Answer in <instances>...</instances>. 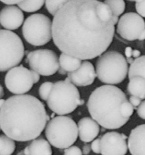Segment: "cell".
I'll list each match as a JSON object with an SVG mask.
<instances>
[{"mask_svg": "<svg viewBox=\"0 0 145 155\" xmlns=\"http://www.w3.org/2000/svg\"><path fill=\"white\" fill-rule=\"evenodd\" d=\"M91 150H92L91 149V145L86 144V145H83L82 151V154H84V155H89V154H90Z\"/></svg>", "mask_w": 145, "mask_h": 155, "instance_id": "34", "label": "cell"}, {"mask_svg": "<svg viewBox=\"0 0 145 155\" xmlns=\"http://www.w3.org/2000/svg\"><path fill=\"white\" fill-rule=\"evenodd\" d=\"M45 2V0H24L18 5V7L23 12L33 13L40 10Z\"/></svg>", "mask_w": 145, "mask_h": 155, "instance_id": "21", "label": "cell"}, {"mask_svg": "<svg viewBox=\"0 0 145 155\" xmlns=\"http://www.w3.org/2000/svg\"><path fill=\"white\" fill-rule=\"evenodd\" d=\"M127 145L131 155H145V124L137 126L131 130Z\"/></svg>", "mask_w": 145, "mask_h": 155, "instance_id": "15", "label": "cell"}, {"mask_svg": "<svg viewBox=\"0 0 145 155\" xmlns=\"http://www.w3.org/2000/svg\"><path fill=\"white\" fill-rule=\"evenodd\" d=\"M53 86H54V83L52 82H45L39 86V94L41 99H42L43 101L48 100L53 89Z\"/></svg>", "mask_w": 145, "mask_h": 155, "instance_id": "25", "label": "cell"}, {"mask_svg": "<svg viewBox=\"0 0 145 155\" xmlns=\"http://www.w3.org/2000/svg\"><path fill=\"white\" fill-rule=\"evenodd\" d=\"M27 61L32 71L45 77L54 75L60 68L57 54L50 49H38L29 52Z\"/></svg>", "mask_w": 145, "mask_h": 155, "instance_id": "9", "label": "cell"}, {"mask_svg": "<svg viewBox=\"0 0 145 155\" xmlns=\"http://www.w3.org/2000/svg\"><path fill=\"white\" fill-rule=\"evenodd\" d=\"M132 48H131V47H126L125 48V57H126V61H127V63L128 64H131V63L133 62V61L134 60V59L132 58V57H131V53H132Z\"/></svg>", "mask_w": 145, "mask_h": 155, "instance_id": "31", "label": "cell"}, {"mask_svg": "<svg viewBox=\"0 0 145 155\" xmlns=\"http://www.w3.org/2000/svg\"><path fill=\"white\" fill-rule=\"evenodd\" d=\"M128 77L129 80L135 77L145 79V55L140 56L133 61L128 68Z\"/></svg>", "mask_w": 145, "mask_h": 155, "instance_id": "20", "label": "cell"}, {"mask_svg": "<svg viewBox=\"0 0 145 155\" xmlns=\"http://www.w3.org/2000/svg\"><path fill=\"white\" fill-rule=\"evenodd\" d=\"M15 148L14 141L5 135H0V155H11Z\"/></svg>", "mask_w": 145, "mask_h": 155, "instance_id": "22", "label": "cell"}, {"mask_svg": "<svg viewBox=\"0 0 145 155\" xmlns=\"http://www.w3.org/2000/svg\"><path fill=\"white\" fill-rule=\"evenodd\" d=\"M63 155H82V152L79 147L72 145L64 150Z\"/></svg>", "mask_w": 145, "mask_h": 155, "instance_id": "27", "label": "cell"}, {"mask_svg": "<svg viewBox=\"0 0 145 155\" xmlns=\"http://www.w3.org/2000/svg\"><path fill=\"white\" fill-rule=\"evenodd\" d=\"M5 100L3 99V98H1V99H0V107L3 105V104L5 103Z\"/></svg>", "mask_w": 145, "mask_h": 155, "instance_id": "38", "label": "cell"}, {"mask_svg": "<svg viewBox=\"0 0 145 155\" xmlns=\"http://www.w3.org/2000/svg\"><path fill=\"white\" fill-rule=\"evenodd\" d=\"M83 104L80 99V94L76 86H74L68 78L54 83L47 105L50 110L59 116L73 112L79 105Z\"/></svg>", "mask_w": 145, "mask_h": 155, "instance_id": "4", "label": "cell"}, {"mask_svg": "<svg viewBox=\"0 0 145 155\" xmlns=\"http://www.w3.org/2000/svg\"><path fill=\"white\" fill-rule=\"evenodd\" d=\"M137 114L139 117L145 120V100L141 101L137 108Z\"/></svg>", "mask_w": 145, "mask_h": 155, "instance_id": "30", "label": "cell"}, {"mask_svg": "<svg viewBox=\"0 0 145 155\" xmlns=\"http://www.w3.org/2000/svg\"><path fill=\"white\" fill-rule=\"evenodd\" d=\"M5 85L11 93L24 95L34 85L31 70L27 69L22 65L11 68L5 77Z\"/></svg>", "mask_w": 145, "mask_h": 155, "instance_id": "11", "label": "cell"}, {"mask_svg": "<svg viewBox=\"0 0 145 155\" xmlns=\"http://www.w3.org/2000/svg\"><path fill=\"white\" fill-rule=\"evenodd\" d=\"M24 0H0L4 4L8 5H18L23 2Z\"/></svg>", "mask_w": 145, "mask_h": 155, "instance_id": "33", "label": "cell"}, {"mask_svg": "<svg viewBox=\"0 0 145 155\" xmlns=\"http://www.w3.org/2000/svg\"><path fill=\"white\" fill-rule=\"evenodd\" d=\"M113 14L99 0H70L54 16L52 39L62 53L90 60L105 52L115 33Z\"/></svg>", "mask_w": 145, "mask_h": 155, "instance_id": "1", "label": "cell"}, {"mask_svg": "<svg viewBox=\"0 0 145 155\" xmlns=\"http://www.w3.org/2000/svg\"><path fill=\"white\" fill-rule=\"evenodd\" d=\"M30 155H52V149L49 142L45 139L39 138L33 140L28 145Z\"/></svg>", "mask_w": 145, "mask_h": 155, "instance_id": "18", "label": "cell"}, {"mask_svg": "<svg viewBox=\"0 0 145 155\" xmlns=\"http://www.w3.org/2000/svg\"><path fill=\"white\" fill-rule=\"evenodd\" d=\"M0 130H1V129H0Z\"/></svg>", "mask_w": 145, "mask_h": 155, "instance_id": "40", "label": "cell"}, {"mask_svg": "<svg viewBox=\"0 0 145 155\" xmlns=\"http://www.w3.org/2000/svg\"><path fill=\"white\" fill-rule=\"evenodd\" d=\"M125 92L113 85H103L96 88L89 96L87 107L94 120L108 130L125 126L129 119L121 114V104L127 101Z\"/></svg>", "mask_w": 145, "mask_h": 155, "instance_id": "3", "label": "cell"}, {"mask_svg": "<svg viewBox=\"0 0 145 155\" xmlns=\"http://www.w3.org/2000/svg\"><path fill=\"white\" fill-rule=\"evenodd\" d=\"M49 116L43 103L31 95H16L0 107V129L14 141L37 139L46 127Z\"/></svg>", "mask_w": 145, "mask_h": 155, "instance_id": "2", "label": "cell"}, {"mask_svg": "<svg viewBox=\"0 0 145 155\" xmlns=\"http://www.w3.org/2000/svg\"><path fill=\"white\" fill-rule=\"evenodd\" d=\"M127 1H129V2H135L136 3L137 2H140L141 0H127Z\"/></svg>", "mask_w": 145, "mask_h": 155, "instance_id": "39", "label": "cell"}, {"mask_svg": "<svg viewBox=\"0 0 145 155\" xmlns=\"http://www.w3.org/2000/svg\"><path fill=\"white\" fill-rule=\"evenodd\" d=\"M77 127L79 137L80 140L85 143L92 142L99 134V124L92 117L82 118L79 121Z\"/></svg>", "mask_w": 145, "mask_h": 155, "instance_id": "16", "label": "cell"}, {"mask_svg": "<svg viewBox=\"0 0 145 155\" xmlns=\"http://www.w3.org/2000/svg\"><path fill=\"white\" fill-rule=\"evenodd\" d=\"M45 133L50 145L59 149H66L77 140L78 127L69 117L57 116L46 124Z\"/></svg>", "mask_w": 145, "mask_h": 155, "instance_id": "6", "label": "cell"}, {"mask_svg": "<svg viewBox=\"0 0 145 155\" xmlns=\"http://www.w3.org/2000/svg\"><path fill=\"white\" fill-rule=\"evenodd\" d=\"M59 66L64 72L70 73L76 71L80 67L82 60L74 58L69 54L61 53L58 58Z\"/></svg>", "mask_w": 145, "mask_h": 155, "instance_id": "19", "label": "cell"}, {"mask_svg": "<svg viewBox=\"0 0 145 155\" xmlns=\"http://www.w3.org/2000/svg\"><path fill=\"white\" fill-rule=\"evenodd\" d=\"M91 149L95 154H101V138L95 139L92 141Z\"/></svg>", "mask_w": 145, "mask_h": 155, "instance_id": "29", "label": "cell"}, {"mask_svg": "<svg viewBox=\"0 0 145 155\" xmlns=\"http://www.w3.org/2000/svg\"><path fill=\"white\" fill-rule=\"evenodd\" d=\"M130 102V104H131V105L133 106V107H134V109H137V107H138L139 105H140V102H141V100L139 98H137V97H135V96H130L129 98V101H128Z\"/></svg>", "mask_w": 145, "mask_h": 155, "instance_id": "32", "label": "cell"}, {"mask_svg": "<svg viewBox=\"0 0 145 155\" xmlns=\"http://www.w3.org/2000/svg\"><path fill=\"white\" fill-rule=\"evenodd\" d=\"M104 3L110 8L114 16L119 17L125 12V3L124 0H104Z\"/></svg>", "mask_w": 145, "mask_h": 155, "instance_id": "23", "label": "cell"}, {"mask_svg": "<svg viewBox=\"0 0 145 155\" xmlns=\"http://www.w3.org/2000/svg\"><path fill=\"white\" fill-rule=\"evenodd\" d=\"M24 45L14 32L0 30V71H8L18 66L24 57Z\"/></svg>", "mask_w": 145, "mask_h": 155, "instance_id": "7", "label": "cell"}, {"mask_svg": "<svg viewBox=\"0 0 145 155\" xmlns=\"http://www.w3.org/2000/svg\"><path fill=\"white\" fill-rule=\"evenodd\" d=\"M24 21V15L18 6L7 5L0 11V24L8 30L19 28Z\"/></svg>", "mask_w": 145, "mask_h": 155, "instance_id": "14", "label": "cell"}, {"mask_svg": "<svg viewBox=\"0 0 145 155\" xmlns=\"http://www.w3.org/2000/svg\"><path fill=\"white\" fill-rule=\"evenodd\" d=\"M135 9L137 14L142 18H145V0H141L140 2L135 4Z\"/></svg>", "mask_w": 145, "mask_h": 155, "instance_id": "28", "label": "cell"}, {"mask_svg": "<svg viewBox=\"0 0 145 155\" xmlns=\"http://www.w3.org/2000/svg\"><path fill=\"white\" fill-rule=\"evenodd\" d=\"M127 136L117 132H109L101 137V155H125L128 151Z\"/></svg>", "mask_w": 145, "mask_h": 155, "instance_id": "12", "label": "cell"}, {"mask_svg": "<svg viewBox=\"0 0 145 155\" xmlns=\"http://www.w3.org/2000/svg\"><path fill=\"white\" fill-rule=\"evenodd\" d=\"M4 96V89H3L2 86L0 84V99L3 98Z\"/></svg>", "mask_w": 145, "mask_h": 155, "instance_id": "37", "label": "cell"}, {"mask_svg": "<svg viewBox=\"0 0 145 155\" xmlns=\"http://www.w3.org/2000/svg\"><path fill=\"white\" fill-rule=\"evenodd\" d=\"M140 56V51L139 50L134 49L132 50V53H131V57H132L133 59L137 58Z\"/></svg>", "mask_w": 145, "mask_h": 155, "instance_id": "36", "label": "cell"}, {"mask_svg": "<svg viewBox=\"0 0 145 155\" xmlns=\"http://www.w3.org/2000/svg\"><path fill=\"white\" fill-rule=\"evenodd\" d=\"M118 34L125 40H145V21L135 12H128L119 18Z\"/></svg>", "mask_w": 145, "mask_h": 155, "instance_id": "10", "label": "cell"}, {"mask_svg": "<svg viewBox=\"0 0 145 155\" xmlns=\"http://www.w3.org/2000/svg\"><path fill=\"white\" fill-rule=\"evenodd\" d=\"M96 77L95 67L89 61L82 62L76 71L67 74V78L76 86H90L94 83Z\"/></svg>", "mask_w": 145, "mask_h": 155, "instance_id": "13", "label": "cell"}, {"mask_svg": "<svg viewBox=\"0 0 145 155\" xmlns=\"http://www.w3.org/2000/svg\"><path fill=\"white\" fill-rule=\"evenodd\" d=\"M121 114L125 118H128L129 119L130 117L134 113V107L133 106L130 104L129 101H124L122 104H121L120 107Z\"/></svg>", "mask_w": 145, "mask_h": 155, "instance_id": "26", "label": "cell"}, {"mask_svg": "<svg viewBox=\"0 0 145 155\" xmlns=\"http://www.w3.org/2000/svg\"><path fill=\"white\" fill-rule=\"evenodd\" d=\"M31 71H32V76H33V83H34V84H36V83H37L40 80V75H39L38 73L32 71V70H31Z\"/></svg>", "mask_w": 145, "mask_h": 155, "instance_id": "35", "label": "cell"}, {"mask_svg": "<svg viewBox=\"0 0 145 155\" xmlns=\"http://www.w3.org/2000/svg\"><path fill=\"white\" fill-rule=\"evenodd\" d=\"M127 92L131 96H135L140 100H145V79L135 77L129 80Z\"/></svg>", "mask_w": 145, "mask_h": 155, "instance_id": "17", "label": "cell"}, {"mask_svg": "<svg viewBox=\"0 0 145 155\" xmlns=\"http://www.w3.org/2000/svg\"><path fill=\"white\" fill-rule=\"evenodd\" d=\"M69 1L70 0H45V4L48 13L54 16L55 14Z\"/></svg>", "mask_w": 145, "mask_h": 155, "instance_id": "24", "label": "cell"}, {"mask_svg": "<svg viewBox=\"0 0 145 155\" xmlns=\"http://www.w3.org/2000/svg\"><path fill=\"white\" fill-rule=\"evenodd\" d=\"M128 64L120 52L108 51L99 56L96 62V76L107 85L119 84L128 75Z\"/></svg>", "mask_w": 145, "mask_h": 155, "instance_id": "5", "label": "cell"}, {"mask_svg": "<svg viewBox=\"0 0 145 155\" xmlns=\"http://www.w3.org/2000/svg\"><path fill=\"white\" fill-rule=\"evenodd\" d=\"M22 33L30 45H45L52 39V21L43 14H33L24 21Z\"/></svg>", "mask_w": 145, "mask_h": 155, "instance_id": "8", "label": "cell"}]
</instances>
